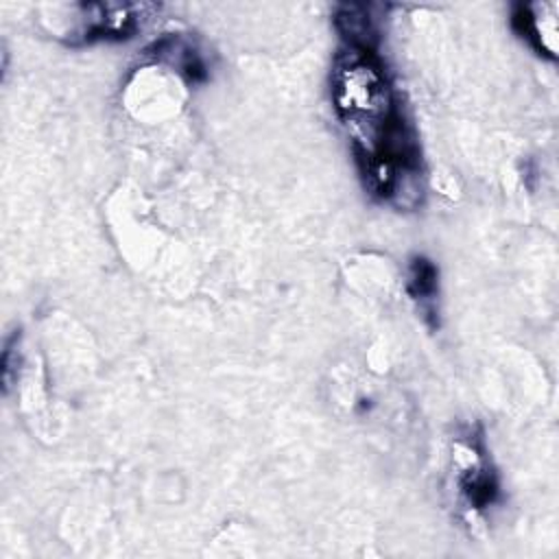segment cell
<instances>
[{"mask_svg": "<svg viewBox=\"0 0 559 559\" xmlns=\"http://www.w3.org/2000/svg\"><path fill=\"white\" fill-rule=\"evenodd\" d=\"M330 94L354 153L371 148L404 118L376 50L343 44L332 63Z\"/></svg>", "mask_w": 559, "mask_h": 559, "instance_id": "obj_1", "label": "cell"}, {"mask_svg": "<svg viewBox=\"0 0 559 559\" xmlns=\"http://www.w3.org/2000/svg\"><path fill=\"white\" fill-rule=\"evenodd\" d=\"M83 24L76 31L83 44L122 41L142 28V20L151 17L155 4H81Z\"/></svg>", "mask_w": 559, "mask_h": 559, "instance_id": "obj_2", "label": "cell"}, {"mask_svg": "<svg viewBox=\"0 0 559 559\" xmlns=\"http://www.w3.org/2000/svg\"><path fill=\"white\" fill-rule=\"evenodd\" d=\"M555 4H515L511 13L513 31L526 39L537 55L557 59Z\"/></svg>", "mask_w": 559, "mask_h": 559, "instance_id": "obj_3", "label": "cell"}, {"mask_svg": "<svg viewBox=\"0 0 559 559\" xmlns=\"http://www.w3.org/2000/svg\"><path fill=\"white\" fill-rule=\"evenodd\" d=\"M146 55L159 63L173 66L190 83H201L207 79V68L201 52L190 39L181 35H166L157 39L151 48H146Z\"/></svg>", "mask_w": 559, "mask_h": 559, "instance_id": "obj_4", "label": "cell"}, {"mask_svg": "<svg viewBox=\"0 0 559 559\" xmlns=\"http://www.w3.org/2000/svg\"><path fill=\"white\" fill-rule=\"evenodd\" d=\"M459 487L467 504L476 511H485L498 498V480L493 469L487 465L483 452L472 445V463H465L463 472H459Z\"/></svg>", "mask_w": 559, "mask_h": 559, "instance_id": "obj_5", "label": "cell"}, {"mask_svg": "<svg viewBox=\"0 0 559 559\" xmlns=\"http://www.w3.org/2000/svg\"><path fill=\"white\" fill-rule=\"evenodd\" d=\"M406 290L419 304V310L430 321L432 328L439 325L437 319V295H439V269L426 255H413L406 271Z\"/></svg>", "mask_w": 559, "mask_h": 559, "instance_id": "obj_6", "label": "cell"}, {"mask_svg": "<svg viewBox=\"0 0 559 559\" xmlns=\"http://www.w3.org/2000/svg\"><path fill=\"white\" fill-rule=\"evenodd\" d=\"M332 20H334V26L341 33L345 46L376 50L378 26H376L369 4H358V2L338 4Z\"/></svg>", "mask_w": 559, "mask_h": 559, "instance_id": "obj_7", "label": "cell"}]
</instances>
